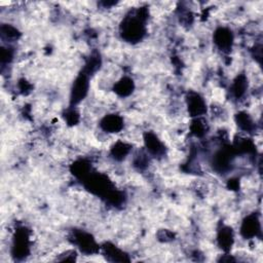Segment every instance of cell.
Here are the masks:
<instances>
[{
  "label": "cell",
  "instance_id": "obj_1",
  "mask_svg": "<svg viewBox=\"0 0 263 263\" xmlns=\"http://www.w3.org/2000/svg\"><path fill=\"white\" fill-rule=\"evenodd\" d=\"M123 37L130 42H136L142 39L145 34L143 18L140 15L126 18L122 26Z\"/></svg>",
  "mask_w": 263,
  "mask_h": 263
},
{
  "label": "cell",
  "instance_id": "obj_2",
  "mask_svg": "<svg viewBox=\"0 0 263 263\" xmlns=\"http://www.w3.org/2000/svg\"><path fill=\"white\" fill-rule=\"evenodd\" d=\"M89 90L88 74H80L73 83L71 91V103L77 104L87 96Z\"/></svg>",
  "mask_w": 263,
  "mask_h": 263
},
{
  "label": "cell",
  "instance_id": "obj_3",
  "mask_svg": "<svg viewBox=\"0 0 263 263\" xmlns=\"http://www.w3.org/2000/svg\"><path fill=\"white\" fill-rule=\"evenodd\" d=\"M241 232L242 234L248 239L256 236L260 232V222L258 218L254 215L248 216L243 222Z\"/></svg>",
  "mask_w": 263,
  "mask_h": 263
},
{
  "label": "cell",
  "instance_id": "obj_4",
  "mask_svg": "<svg viewBox=\"0 0 263 263\" xmlns=\"http://www.w3.org/2000/svg\"><path fill=\"white\" fill-rule=\"evenodd\" d=\"M232 158L231 150H220L213 157V167L218 172H225L232 165Z\"/></svg>",
  "mask_w": 263,
  "mask_h": 263
},
{
  "label": "cell",
  "instance_id": "obj_5",
  "mask_svg": "<svg viewBox=\"0 0 263 263\" xmlns=\"http://www.w3.org/2000/svg\"><path fill=\"white\" fill-rule=\"evenodd\" d=\"M188 111L191 116H201L206 113V103L199 94H190L187 99Z\"/></svg>",
  "mask_w": 263,
  "mask_h": 263
},
{
  "label": "cell",
  "instance_id": "obj_6",
  "mask_svg": "<svg viewBox=\"0 0 263 263\" xmlns=\"http://www.w3.org/2000/svg\"><path fill=\"white\" fill-rule=\"evenodd\" d=\"M215 44L218 46L219 48L223 50H227L232 48V42H233V35L231 30L226 28H219L214 35Z\"/></svg>",
  "mask_w": 263,
  "mask_h": 263
},
{
  "label": "cell",
  "instance_id": "obj_7",
  "mask_svg": "<svg viewBox=\"0 0 263 263\" xmlns=\"http://www.w3.org/2000/svg\"><path fill=\"white\" fill-rule=\"evenodd\" d=\"M101 126L104 131L108 133H117L123 129L124 122L122 117L118 115H107L106 117H104V120L101 122Z\"/></svg>",
  "mask_w": 263,
  "mask_h": 263
},
{
  "label": "cell",
  "instance_id": "obj_8",
  "mask_svg": "<svg viewBox=\"0 0 263 263\" xmlns=\"http://www.w3.org/2000/svg\"><path fill=\"white\" fill-rule=\"evenodd\" d=\"M75 241L77 243V245L79 246V248L81 251H83L84 253H94L97 250V245L94 241L93 237L84 232H80L75 235Z\"/></svg>",
  "mask_w": 263,
  "mask_h": 263
},
{
  "label": "cell",
  "instance_id": "obj_9",
  "mask_svg": "<svg viewBox=\"0 0 263 263\" xmlns=\"http://www.w3.org/2000/svg\"><path fill=\"white\" fill-rule=\"evenodd\" d=\"M29 245H28V235L26 232H20L18 237H16L14 245L15 256L23 257L28 253Z\"/></svg>",
  "mask_w": 263,
  "mask_h": 263
},
{
  "label": "cell",
  "instance_id": "obj_10",
  "mask_svg": "<svg viewBox=\"0 0 263 263\" xmlns=\"http://www.w3.org/2000/svg\"><path fill=\"white\" fill-rule=\"evenodd\" d=\"M145 145L151 155H160L165 151L164 145L154 134H147L145 137Z\"/></svg>",
  "mask_w": 263,
  "mask_h": 263
},
{
  "label": "cell",
  "instance_id": "obj_11",
  "mask_svg": "<svg viewBox=\"0 0 263 263\" xmlns=\"http://www.w3.org/2000/svg\"><path fill=\"white\" fill-rule=\"evenodd\" d=\"M218 241L221 248H223L224 250L230 249L233 243V235L232 230H230V228H223L218 235Z\"/></svg>",
  "mask_w": 263,
  "mask_h": 263
},
{
  "label": "cell",
  "instance_id": "obj_12",
  "mask_svg": "<svg viewBox=\"0 0 263 263\" xmlns=\"http://www.w3.org/2000/svg\"><path fill=\"white\" fill-rule=\"evenodd\" d=\"M134 89V83L133 80L130 78H123L121 81L115 86V92L118 95L121 96H128L133 92Z\"/></svg>",
  "mask_w": 263,
  "mask_h": 263
},
{
  "label": "cell",
  "instance_id": "obj_13",
  "mask_svg": "<svg viewBox=\"0 0 263 263\" xmlns=\"http://www.w3.org/2000/svg\"><path fill=\"white\" fill-rule=\"evenodd\" d=\"M247 89V79L245 76H239L232 86V93L236 98H240L245 94V91Z\"/></svg>",
  "mask_w": 263,
  "mask_h": 263
},
{
  "label": "cell",
  "instance_id": "obj_14",
  "mask_svg": "<svg viewBox=\"0 0 263 263\" xmlns=\"http://www.w3.org/2000/svg\"><path fill=\"white\" fill-rule=\"evenodd\" d=\"M236 123L240 128L246 132H250L254 128V123L251 120V117L246 113H240L236 116Z\"/></svg>",
  "mask_w": 263,
  "mask_h": 263
},
{
  "label": "cell",
  "instance_id": "obj_15",
  "mask_svg": "<svg viewBox=\"0 0 263 263\" xmlns=\"http://www.w3.org/2000/svg\"><path fill=\"white\" fill-rule=\"evenodd\" d=\"M130 151V146L128 144L123 143V142H118L114 148L112 149V155L116 159H123L125 157V155L129 154Z\"/></svg>",
  "mask_w": 263,
  "mask_h": 263
},
{
  "label": "cell",
  "instance_id": "obj_16",
  "mask_svg": "<svg viewBox=\"0 0 263 263\" xmlns=\"http://www.w3.org/2000/svg\"><path fill=\"white\" fill-rule=\"evenodd\" d=\"M105 251L107 253L108 257H110V260H112V261H125L126 260L124 258L123 252H121L115 247H113V246H111V247H105Z\"/></svg>",
  "mask_w": 263,
  "mask_h": 263
},
{
  "label": "cell",
  "instance_id": "obj_17",
  "mask_svg": "<svg viewBox=\"0 0 263 263\" xmlns=\"http://www.w3.org/2000/svg\"><path fill=\"white\" fill-rule=\"evenodd\" d=\"M191 131L194 135H197V136H199V137H201V136L205 134L206 126L203 125V123L201 120H197L191 125Z\"/></svg>",
  "mask_w": 263,
  "mask_h": 263
},
{
  "label": "cell",
  "instance_id": "obj_18",
  "mask_svg": "<svg viewBox=\"0 0 263 263\" xmlns=\"http://www.w3.org/2000/svg\"><path fill=\"white\" fill-rule=\"evenodd\" d=\"M2 35L10 38V39H13V38H16V36H18V32H16V30L14 28V27H11V26H3L2 27Z\"/></svg>",
  "mask_w": 263,
  "mask_h": 263
}]
</instances>
